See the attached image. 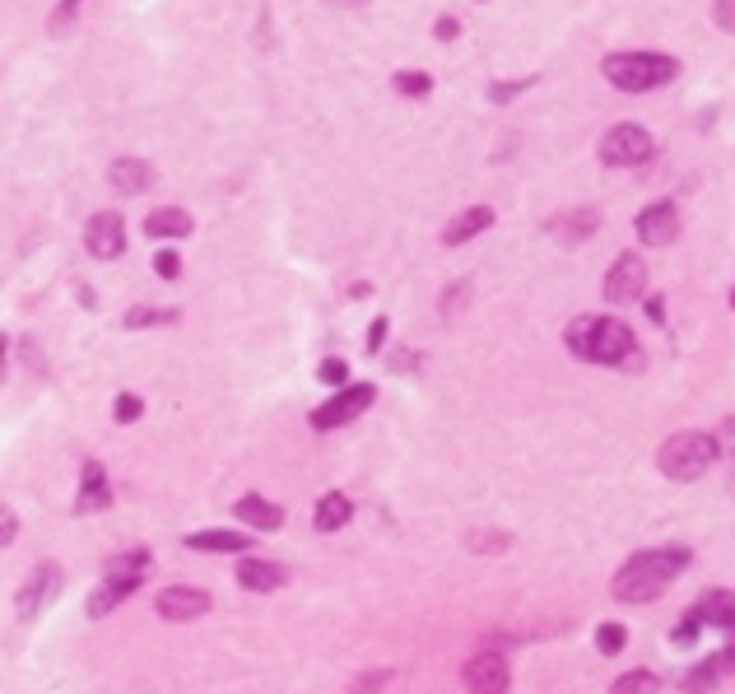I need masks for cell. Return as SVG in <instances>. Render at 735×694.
Segmentation results:
<instances>
[{"instance_id": "cell-1", "label": "cell", "mask_w": 735, "mask_h": 694, "mask_svg": "<svg viewBox=\"0 0 735 694\" xmlns=\"http://www.w3.org/2000/svg\"><path fill=\"white\" fill-rule=\"evenodd\" d=\"M694 564V555L684 550V545H661V550H642V555H633L624 569L615 573V583H610V592H615V601H629V606H642V601H656L661 592H666L675 578H680L684 569Z\"/></svg>"}, {"instance_id": "cell-2", "label": "cell", "mask_w": 735, "mask_h": 694, "mask_svg": "<svg viewBox=\"0 0 735 694\" xmlns=\"http://www.w3.org/2000/svg\"><path fill=\"white\" fill-rule=\"evenodd\" d=\"M563 345L577 354V359H587V364H638L642 350L633 341V331L615 317H596V313H582L568 322L563 331Z\"/></svg>"}, {"instance_id": "cell-3", "label": "cell", "mask_w": 735, "mask_h": 694, "mask_svg": "<svg viewBox=\"0 0 735 694\" xmlns=\"http://www.w3.org/2000/svg\"><path fill=\"white\" fill-rule=\"evenodd\" d=\"M680 75V61L666 52H615L605 56V80L615 89H661Z\"/></svg>"}, {"instance_id": "cell-4", "label": "cell", "mask_w": 735, "mask_h": 694, "mask_svg": "<svg viewBox=\"0 0 735 694\" xmlns=\"http://www.w3.org/2000/svg\"><path fill=\"white\" fill-rule=\"evenodd\" d=\"M717 452H722V443L712 434H703V429H680V434H670L666 443H661V471H666L670 480H698L703 471H712V462H717Z\"/></svg>"}, {"instance_id": "cell-5", "label": "cell", "mask_w": 735, "mask_h": 694, "mask_svg": "<svg viewBox=\"0 0 735 694\" xmlns=\"http://www.w3.org/2000/svg\"><path fill=\"white\" fill-rule=\"evenodd\" d=\"M652 154H656V140H652V131L638 126V122L610 126L605 140H601V159H605V164H642V159H652Z\"/></svg>"}, {"instance_id": "cell-6", "label": "cell", "mask_w": 735, "mask_h": 694, "mask_svg": "<svg viewBox=\"0 0 735 694\" xmlns=\"http://www.w3.org/2000/svg\"><path fill=\"white\" fill-rule=\"evenodd\" d=\"M373 382H354V387H345V392H335L326 406L312 410V429L317 434H326V429H340V424H349L354 415H363V410L373 406Z\"/></svg>"}, {"instance_id": "cell-7", "label": "cell", "mask_w": 735, "mask_h": 694, "mask_svg": "<svg viewBox=\"0 0 735 694\" xmlns=\"http://www.w3.org/2000/svg\"><path fill=\"white\" fill-rule=\"evenodd\" d=\"M461 681H466L470 694H508L512 685V671H508V657L503 653H475L461 671Z\"/></svg>"}, {"instance_id": "cell-8", "label": "cell", "mask_w": 735, "mask_h": 694, "mask_svg": "<svg viewBox=\"0 0 735 694\" xmlns=\"http://www.w3.org/2000/svg\"><path fill=\"white\" fill-rule=\"evenodd\" d=\"M61 592V569L56 564H42V569H33V578H28L24 587H19V597H14V615L19 620H33V615L47 606V601Z\"/></svg>"}, {"instance_id": "cell-9", "label": "cell", "mask_w": 735, "mask_h": 694, "mask_svg": "<svg viewBox=\"0 0 735 694\" xmlns=\"http://www.w3.org/2000/svg\"><path fill=\"white\" fill-rule=\"evenodd\" d=\"M642 285H647V266H642V257H619L610 271H605V299L610 303H633L642 299Z\"/></svg>"}, {"instance_id": "cell-10", "label": "cell", "mask_w": 735, "mask_h": 694, "mask_svg": "<svg viewBox=\"0 0 735 694\" xmlns=\"http://www.w3.org/2000/svg\"><path fill=\"white\" fill-rule=\"evenodd\" d=\"M633 229H638V238L647 247H666V243H675V233H680V210L670 201H656L642 210Z\"/></svg>"}, {"instance_id": "cell-11", "label": "cell", "mask_w": 735, "mask_h": 694, "mask_svg": "<svg viewBox=\"0 0 735 694\" xmlns=\"http://www.w3.org/2000/svg\"><path fill=\"white\" fill-rule=\"evenodd\" d=\"M84 243H89V252L103 261H112L126 247V224H121L117 210H103V215L89 219V229H84Z\"/></svg>"}, {"instance_id": "cell-12", "label": "cell", "mask_w": 735, "mask_h": 694, "mask_svg": "<svg viewBox=\"0 0 735 694\" xmlns=\"http://www.w3.org/2000/svg\"><path fill=\"white\" fill-rule=\"evenodd\" d=\"M154 611H159L163 620L182 625V620H196V615L210 611V592H196V587H168V592H159Z\"/></svg>"}, {"instance_id": "cell-13", "label": "cell", "mask_w": 735, "mask_h": 694, "mask_svg": "<svg viewBox=\"0 0 735 694\" xmlns=\"http://www.w3.org/2000/svg\"><path fill=\"white\" fill-rule=\"evenodd\" d=\"M233 513H238L247 527H256V531H275L284 522V508L270 504V499H261V494H242L238 504H233Z\"/></svg>"}, {"instance_id": "cell-14", "label": "cell", "mask_w": 735, "mask_h": 694, "mask_svg": "<svg viewBox=\"0 0 735 694\" xmlns=\"http://www.w3.org/2000/svg\"><path fill=\"white\" fill-rule=\"evenodd\" d=\"M135 587H140V578H103V587H98L94 597L84 601V611H89V620H103L112 606H121V601L131 597Z\"/></svg>"}, {"instance_id": "cell-15", "label": "cell", "mask_w": 735, "mask_h": 694, "mask_svg": "<svg viewBox=\"0 0 735 694\" xmlns=\"http://www.w3.org/2000/svg\"><path fill=\"white\" fill-rule=\"evenodd\" d=\"M494 224V210L489 205H475V210H466V215H456L447 229H442V247H461L466 238H475V233H484Z\"/></svg>"}, {"instance_id": "cell-16", "label": "cell", "mask_w": 735, "mask_h": 694, "mask_svg": "<svg viewBox=\"0 0 735 694\" xmlns=\"http://www.w3.org/2000/svg\"><path fill=\"white\" fill-rule=\"evenodd\" d=\"M349 518H354V504H349V499H345L340 490L321 494L317 508H312V527H317V531H340Z\"/></svg>"}, {"instance_id": "cell-17", "label": "cell", "mask_w": 735, "mask_h": 694, "mask_svg": "<svg viewBox=\"0 0 735 694\" xmlns=\"http://www.w3.org/2000/svg\"><path fill=\"white\" fill-rule=\"evenodd\" d=\"M107 177H112V187H117L121 196H140V191L154 182V168H149L145 159H117Z\"/></svg>"}, {"instance_id": "cell-18", "label": "cell", "mask_w": 735, "mask_h": 694, "mask_svg": "<svg viewBox=\"0 0 735 694\" xmlns=\"http://www.w3.org/2000/svg\"><path fill=\"white\" fill-rule=\"evenodd\" d=\"M238 583L247 587V592H275V587L284 583V569L280 564H270V559H242Z\"/></svg>"}, {"instance_id": "cell-19", "label": "cell", "mask_w": 735, "mask_h": 694, "mask_svg": "<svg viewBox=\"0 0 735 694\" xmlns=\"http://www.w3.org/2000/svg\"><path fill=\"white\" fill-rule=\"evenodd\" d=\"M145 233H149V238H187V233H191V215H187V210H177V205H168V210H149Z\"/></svg>"}, {"instance_id": "cell-20", "label": "cell", "mask_w": 735, "mask_h": 694, "mask_svg": "<svg viewBox=\"0 0 735 694\" xmlns=\"http://www.w3.org/2000/svg\"><path fill=\"white\" fill-rule=\"evenodd\" d=\"M191 550H210V555H242L247 550V536H238V531H196V536H187Z\"/></svg>"}, {"instance_id": "cell-21", "label": "cell", "mask_w": 735, "mask_h": 694, "mask_svg": "<svg viewBox=\"0 0 735 694\" xmlns=\"http://www.w3.org/2000/svg\"><path fill=\"white\" fill-rule=\"evenodd\" d=\"M731 671H726V662H722V653L717 657H708V662H698L689 676H684V694H712L717 685L726 681Z\"/></svg>"}, {"instance_id": "cell-22", "label": "cell", "mask_w": 735, "mask_h": 694, "mask_svg": "<svg viewBox=\"0 0 735 694\" xmlns=\"http://www.w3.org/2000/svg\"><path fill=\"white\" fill-rule=\"evenodd\" d=\"M698 615H703V625H717L726 634H735V597L731 592H708V597L698 601Z\"/></svg>"}, {"instance_id": "cell-23", "label": "cell", "mask_w": 735, "mask_h": 694, "mask_svg": "<svg viewBox=\"0 0 735 694\" xmlns=\"http://www.w3.org/2000/svg\"><path fill=\"white\" fill-rule=\"evenodd\" d=\"M596 224H601V215H596L591 205H582V210H573L568 219H559V224H554V233H559L563 243H582V238H591V233H596Z\"/></svg>"}, {"instance_id": "cell-24", "label": "cell", "mask_w": 735, "mask_h": 694, "mask_svg": "<svg viewBox=\"0 0 735 694\" xmlns=\"http://www.w3.org/2000/svg\"><path fill=\"white\" fill-rule=\"evenodd\" d=\"M98 508H107V476H103V466H98V462H89V466H84L80 513H98Z\"/></svg>"}, {"instance_id": "cell-25", "label": "cell", "mask_w": 735, "mask_h": 694, "mask_svg": "<svg viewBox=\"0 0 735 694\" xmlns=\"http://www.w3.org/2000/svg\"><path fill=\"white\" fill-rule=\"evenodd\" d=\"M145 569H149V555H145V550L107 559V578H145Z\"/></svg>"}, {"instance_id": "cell-26", "label": "cell", "mask_w": 735, "mask_h": 694, "mask_svg": "<svg viewBox=\"0 0 735 694\" xmlns=\"http://www.w3.org/2000/svg\"><path fill=\"white\" fill-rule=\"evenodd\" d=\"M163 322H177V313H173V308H168V313H163V308H131V313L121 317V327H126V331H140V327H163Z\"/></svg>"}, {"instance_id": "cell-27", "label": "cell", "mask_w": 735, "mask_h": 694, "mask_svg": "<svg viewBox=\"0 0 735 694\" xmlns=\"http://www.w3.org/2000/svg\"><path fill=\"white\" fill-rule=\"evenodd\" d=\"M656 690H661V681L652 671H629V676H619L610 694H656Z\"/></svg>"}, {"instance_id": "cell-28", "label": "cell", "mask_w": 735, "mask_h": 694, "mask_svg": "<svg viewBox=\"0 0 735 694\" xmlns=\"http://www.w3.org/2000/svg\"><path fill=\"white\" fill-rule=\"evenodd\" d=\"M624 643H629V629H624V625H601V629H596V648H601L605 657L624 653Z\"/></svg>"}, {"instance_id": "cell-29", "label": "cell", "mask_w": 735, "mask_h": 694, "mask_svg": "<svg viewBox=\"0 0 735 694\" xmlns=\"http://www.w3.org/2000/svg\"><path fill=\"white\" fill-rule=\"evenodd\" d=\"M396 89H401L405 98H428L433 94V80L419 75V70H401V75H396Z\"/></svg>"}, {"instance_id": "cell-30", "label": "cell", "mask_w": 735, "mask_h": 694, "mask_svg": "<svg viewBox=\"0 0 735 694\" xmlns=\"http://www.w3.org/2000/svg\"><path fill=\"white\" fill-rule=\"evenodd\" d=\"M140 410H145V401L135 392H121L117 396V406H112V415H117V424H131V420H140Z\"/></svg>"}, {"instance_id": "cell-31", "label": "cell", "mask_w": 735, "mask_h": 694, "mask_svg": "<svg viewBox=\"0 0 735 694\" xmlns=\"http://www.w3.org/2000/svg\"><path fill=\"white\" fill-rule=\"evenodd\" d=\"M317 378L326 382V387H340V382L349 378V368H345V359H326V364L317 368Z\"/></svg>"}, {"instance_id": "cell-32", "label": "cell", "mask_w": 735, "mask_h": 694, "mask_svg": "<svg viewBox=\"0 0 735 694\" xmlns=\"http://www.w3.org/2000/svg\"><path fill=\"white\" fill-rule=\"evenodd\" d=\"M154 271H159V275H163V280H173V275H177V271H182V257H177L173 247H163L159 257H154Z\"/></svg>"}, {"instance_id": "cell-33", "label": "cell", "mask_w": 735, "mask_h": 694, "mask_svg": "<svg viewBox=\"0 0 735 694\" xmlns=\"http://www.w3.org/2000/svg\"><path fill=\"white\" fill-rule=\"evenodd\" d=\"M698 629H703V615H698V611H694V615H684V625L675 629V643H680V648H684V643H694V639H698Z\"/></svg>"}, {"instance_id": "cell-34", "label": "cell", "mask_w": 735, "mask_h": 694, "mask_svg": "<svg viewBox=\"0 0 735 694\" xmlns=\"http://www.w3.org/2000/svg\"><path fill=\"white\" fill-rule=\"evenodd\" d=\"M712 19H717V28L735 33V0H717V5H712Z\"/></svg>"}, {"instance_id": "cell-35", "label": "cell", "mask_w": 735, "mask_h": 694, "mask_svg": "<svg viewBox=\"0 0 735 694\" xmlns=\"http://www.w3.org/2000/svg\"><path fill=\"white\" fill-rule=\"evenodd\" d=\"M535 80H508V84H489V98H494V103H503V98H512L517 94V89H531Z\"/></svg>"}, {"instance_id": "cell-36", "label": "cell", "mask_w": 735, "mask_h": 694, "mask_svg": "<svg viewBox=\"0 0 735 694\" xmlns=\"http://www.w3.org/2000/svg\"><path fill=\"white\" fill-rule=\"evenodd\" d=\"M461 299H470V289H466V280H456V285H452V289H447V303H442V313L452 317V313H456V308H461Z\"/></svg>"}, {"instance_id": "cell-37", "label": "cell", "mask_w": 735, "mask_h": 694, "mask_svg": "<svg viewBox=\"0 0 735 694\" xmlns=\"http://www.w3.org/2000/svg\"><path fill=\"white\" fill-rule=\"evenodd\" d=\"M382 341H387V317H377V322H373V331H368V350L377 354V350H382Z\"/></svg>"}, {"instance_id": "cell-38", "label": "cell", "mask_w": 735, "mask_h": 694, "mask_svg": "<svg viewBox=\"0 0 735 694\" xmlns=\"http://www.w3.org/2000/svg\"><path fill=\"white\" fill-rule=\"evenodd\" d=\"M377 685H387V671H377V676H363V681H354V694H368V690H377Z\"/></svg>"}, {"instance_id": "cell-39", "label": "cell", "mask_w": 735, "mask_h": 694, "mask_svg": "<svg viewBox=\"0 0 735 694\" xmlns=\"http://www.w3.org/2000/svg\"><path fill=\"white\" fill-rule=\"evenodd\" d=\"M438 38H442V42H452V38H456V19H452V14H442V19H438Z\"/></svg>"}, {"instance_id": "cell-40", "label": "cell", "mask_w": 735, "mask_h": 694, "mask_svg": "<svg viewBox=\"0 0 735 694\" xmlns=\"http://www.w3.org/2000/svg\"><path fill=\"white\" fill-rule=\"evenodd\" d=\"M717 443H722L726 452H735V415H731V420L722 424V438H717Z\"/></svg>"}, {"instance_id": "cell-41", "label": "cell", "mask_w": 735, "mask_h": 694, "mask_svg": "<svg viewBox=\"0 0 735 694\" xmlns=\"http://www.w3.org/2000/svg\"><path fill=\"white\" fill-rule=\"evenodd\" d=\"M0 541H5V545L14 541V513H10V508H5V536H0Z\"/></svg>"}, {"instance_id": "cell-42", "label": "cell", "mask_w": 735, "mask_h": 694, "mask_svg": "<svg viewBox=\"0 0 735 694\" xmlns=\"http://www.w3.org/2000/svg\"><path fill=\"white\" fill-rule=\"evenodd\" d=\"M722 662H726V671H735V643H726V653H722Z\"/></svg>"}, {"instance_id": "cell-43", "label": "cell", "mask_w": 735, "mask_h": 694, "mask_svg": "<svg viewBox=\"0 0 735 694\" xmlns=\"http://www.w3.org/2000/svg\"><path fill=\"white\" fill-rule=\"evenodd\" d=\"M331 5H340V10H354V5H363V0H331Z\"/></svg>"}, {"instance_id": "cell-44", "label": "cell", "mask_w": 735, "mask_h": 694, "mask_svg": "<svg viewBox=\"0 0 735 694\" xmlns=\"http://www.w3.org/2000/svg\"><path fill=\"white\" fill-rule=\"evenodd\" d=\"M726 490L735 494V466H731V471H726Z\"/></svg>"}, {"instance_id": "cell-45", "label": "cell", "mask_w": 735, "mask_h": 694, "mask_svg": "<svg viewBox=\"0 0 735 694\" xmlns=\"http://www.w3.org/2000/svg\"><path fill=\"white\" fill-rule=\"evenodd\" d=\"M731 308H735V294H731Z\"/></svg>"}]
</instances>
